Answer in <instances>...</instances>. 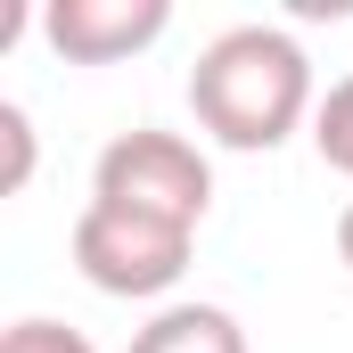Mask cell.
Wrapping results in <instances>:
<instances>
[{"label":"cell","mask_w":353,"mask_h":353,"mask_svg":"<svg viewBox=\"0 0 353 353\" xmlns=\"http://www.w3.org/2000/svg\"><path fill=\"white\" fill-rule=\"evenodd\" d=\"M312 107H321L312 58L279 25H230L189 66V115H197V132L214 148H239V157H271L288 132L312 123Z\"/></svg>","instance_id":"cell-1"},{"label":"cell","mask_w":353,"mask_h":353,"mask_svg":"<svg viewBox=\"0 0 353 353\" xmlns=\"http://www.w3.org/2000/svg\"><path fill=\"white\" fill-rule=\"evenodd\" d=\"M90 197L99 205H132V214H157V222H181L197 230L205 205H214V165L197 140H181L165 123H132L99 148L90 165Z\"/></svg>","instance_id":"cell-2"},{"label":"cell","mask_w":353,"mask_h":353,"mask_svg":"<svg viewBox=\"0 0 353 353\" xmlns=\"http://www.w3.org/2000/svg\"><path fill=\"white\" fill-rule=\"evenodd\" d=\"M189 247H197V230L157 222V214H132V205H99V197H90L83 214H74V271H83L99 296L148 304V296L181 288Z\"/></svg>","instance_id":"cell-3"},{"label":"cell","mask_w":353,"mask_h":353,"mask_svg":"<svg viewBox=\"0 0 353 353\" xmlns=\"http://www.w3.org/2000/svg\"><path fill=\"white\" fill-rule=\"evenodd\" d=\"M173 33V0H50L41 8V41L66 66H115L140 58L148 41Z\"/></svg>","instance_id":"cell-4"},{"label":"cell","mask_w":353,"mask_h":353,"mask_svg":"<svg viewBox=\"0 0 353 353\" xmlns=\"http://www.w3.org/2000/svg\"><path fill=\"white\" fill-rule=\"evenodd\" d=\"M123 353H247V329L222 304H165L148 312V329H132Z\"/></svg>","instance_id":"cell-5"},{"label":"cell","mask_w":353,"mask_h":353,"mask_svg":"<svg viewBox=\"0 0 353 353\" xmlns=\"http://www.w3.org/2000/svg\"><path fill=\"white\" fill-rule=\"evenodd\" d=\"M312 148H321L329 173L353 181V74H337V83L321 90V107H312Z\"/></svg>","instance_id":"cell-6"},{"label":"cell","mask_w":353,"mask_h":353,"mask_svg":"<svg viewBox=\"0 0 353 353\" xmlns=\"http://www.w3.org/2000/svg\"><path fill=\"white\" fill-rule=\"evenodd\" d=\"M0 148H8V165H0V197H17V189L33 181V115H25L17 99H0Z\"/></svg>","instance_id":"cell-7"},{"label":"cell","mask_w":353,"mask_h":353,"mask_svg":"<svg viewBox=\"0 0 353 353\" xmlns=\"http://www.w3.org/2000/svg\"><path fill=\"white\" fill-rule=\"evenodd\" d=\"M0 353H99V345H90L83 329H66V321H41V312H33V321H17V329L0 337Z\"/></svg>","instance_id":"cell-8"},{"label":"cell","mask_w":353,"mask_h":353,"mask_svg":"<svg viewBox=\"0 0 353 353\" xmlns=\"http://www.w3.org/2000/svg\"><path fill=\"white\" fill-rule=\"evenodd\" d=\"M337 263L353 271V197H345V214H337Z\"/></svg>","instance_id":"cell-9"}]
</instances>
